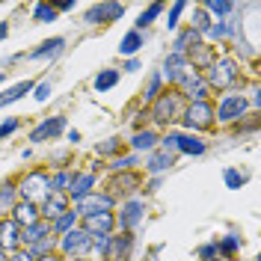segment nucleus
Here are the masks:
<instances>
[{"instance_id": "f257e3e1", "label": "nucleus", "mask_w": 261, "mask_h": 261, "mask_svg": "<svg viewBox=\"0 0 261 261\" xmlns=\"http://www.w3.org/2000/svg\"><path fill=\"white\" fill-rule=\"evenodd\" d=\"M184 110H187V101H184V95H181L178 89H169V86H166L161 95L148 104L146 113H148V122H151V125H161V128L172 130V125H175L181 116H184Z\"/></svg>"}, {"instance_id": "f03ea898", "label": "nucleus", "mask_w": 261, "mask_h": 261, "mask_svg": "<svg viewBox=\"0 0 261 261\" xmlns=\"http://www.w3.org/2000/svg\"><path fill=\"white\" fill-rule=\"evenodd\" d=\"M202 77L208 83V89L211 92H231L238 83H241V63L234 60V57H217L205 71H202Z\"/></svg>"}, {"instance_id": "7ed1b4c3", "label": "nucleus", "mask_w": 261, "mask_h": 261, "mask_svg": "<svg viewBox=\"0 0 261 261\" xmlns=\"http://www.w3.org/2000/svg\"><path fill=\"white\" fill-rule=\"evenodd\" d=\"M244 116H249V101H246L244 92L231 89V92H223L217 107H214V122L217 125H241Z\"/></svg>"}, {"instance_id": "20e7f679", "label": "nucleus", "mask_w": 261, "mask_h": 261, "mask_svg": "<svg viewBox=\"0 0 261 261\" xmlns=\"http://www.w3.org/2000/svg\"><path fill=\"white\" fill-rule=\"evenodd\" d=\"M15 184H18V199L33 202V205H42L50 196V172L48 169H30V172L21 181H15Z\"/></svg>"}, {"instance_id": "39448f33", "label": "nucleus", "mask_w": 261, "mask_h": 261, "mask_svg": "<svg viewBox=\"0 0 261 261\" xmlns=\"http://www.w3.org/2000/svg\"><path fill=\"white\" fill-rule=\"evenodd\" d=\"M178 125L184 134H202V130H211L217 122H214V104L211 101H193L187 104L184 116L178 119Z\"/></svg>"}, {"instance_id": "423d86ee", "label": "nucleus", "mask_w": 261, "mask_h": 261, "mask_svg": "<svg viewBox=\"0 0 261 261\" xmlns=\"http://www.w3.org/2000/svg\"><path fill=\"white\" fill-rule=\"evenodd\" d=\"M57 255L60 258H89L92 255V238L81 226L71 228L68 234L57 238Z\"/></svg>"}, {"instance_id": "0eeeda50", "label": "nucleus", "mask_w": 261, "mask_h": 261, "mask_svg": "<svg viewBox=\"0 0 261 261\" xmlns=\"http://www.w3.org/2000/svg\"><path fill=\"white\" fill-rule=\"evenodd\" d=\"M146 211H148V202L143 196H130L122 202V208L116 214V228H122V231H134V228L140 226L143 220H146Z\"/></svg>"}, {"instance_id": "6e6552de", "label": "nucleus", "mask_w": 261, "mask_h": 261, "mask_svg": "<svg viewBox=\"0 0 261 261\" xmlns=\"http://www.w3.org/2000/svg\"><path fill=\"white\" fill-rule=\"evenodd\" d=\"M122 15H125V3L104 0V3H92V6H86V12H83V24H86V27H104V24L122 21Z\"/></svg>"}, {"instance_id": "1a4fd4ad", "label": "nucleus", "mask_w": 261, "mask_h": 261, "mask_svg": "<svg viewBox=\"0 0 261 261\" xmlns=\"http://www.w3.org/2000/svg\"><path fill=\"white\" fill-rule=\"evenodd\" d=\"M140 184H143V175L140 172H116V175H110L104 193L110 196L113 202H119V199L125 202L130 196H140Z\"/></svg>"}, {"instance_id": "9d476101", "label": "nucleus", "mask_w": 261, "mask_h": 261, "mask_svg": "<svg viewBox=\"0 0 261 261\" xmlns=\"http://www.w3.org/2000/svg\"><path fill=\"white\" fill-rule=\"evenodd\" d=\"M65 130H68V119L65 116H48L36 128H30L27 140H30L33 146H42V143H50V140H60Z\"/></svg>"}, {"instance_id": "9b49d317", "label": "nucleus", "mask_w": 261, "mask_h": 261, "mask_svg": "<svg viewBox=\"0 0 261 261\" xmlns=\"http://www.w3.org/2000/svg\"><path fill=\"white\" fill-rule=\"evenodd\" d=\"M175 89L184 95L187 104H193V101H211V89H208V83H205V77H202L199 71H187L178 81Z\"/></svg>"}, {"instance_id": "f8f14e48", "label": "nucleus", "mask_w": 261, "mask_h": 261, "mask_svg": "<svg viewBox=\"0 0 261 261\" xmlns=\"http://www.w3.org/2000/svg\"><path fill=\"white\" fill-rule=\"evenodd\" d=\"M134 244H137L134 231L110 234V241H107V249H104L101 261H130V255H134Z\"/></svg>"}, {"instance_id": "ddd939ff", "label": "nucleus", "mask_w": 261, "mask_h": 261, "mask_svg": "<svg viewBox=\"0 0 261 261\" xmlns=\"http://www.w3.org/2000/svg\"><path fill=\"white\" fill-rule=\"evenodd\" d=\"M77 226L89 234V238H101V234H113L116 231V214L113 211H101V214H89L81 217Z\"/></svg>"}, {"instance_id": "4468645a", "label": "nucleus", "mask_w": 261, "mask_h": 261, "mask_svg": "<svg viewBox=\"0 0 261 261\" xmlns=\"http://www.w3.org/2000/svg\"><path fill=\"white\" fill-rule=\"evenodd\" d=\"M71 208L77 211V217H89V214H101V211H116V202L104 190H95V193L83 196L81 202H74Z\"/></svg>"}, {"instance_id": "2eb2a0df", "label": "nucleus", "mask_w": 261, "mask_h": 261, "mask_svg": "<svg viewBox=\"0 0 261 261\" xmlns=\"http://www.w3.org/2000/svg\"><path fill=\"white\" fill-rule=\"evenodd\" d=\"M65 50V39L63 36H50V39H45L39 48H33L30 54H21V57H27V60H33V63H54V60H60Z\"/></svg>"}, {"instance_id": "dca6fc26", "label": "nucleus", "mask_w": 261, "mask_h": 261, "mask_svg": "<svg viewBox=\"0 0 261 261\" xmlns=\"http://www.w3.org/2000/svg\"><path fill=\"white\" fill-rule=\"evenodd\" d=\"M184 57H187L190 71H199V74H202V71H205V68L214 63V60H217V48H214V45H208V42L202 39V42H196V45L187 50Z\"/></svg>"}, {"instance_id": "f3484780", "label": "nucleus", "mask_w": 261, "mask_h": 261, "mask_svg": "<svg viewBox=\"0 0 261 261\" xmlns=\"http://www.w3.org/2000/svg\"><path fill=\"white\" fill-rule=\"evenodd\" d=\"M208 151V143L199 137V134H184V130H175V154H190V158H202Z\"/></svg>"}, {"instance_id": "a211bd4d", "label": "nucleus", "mask_w": 261, "mask_h": 261, "mask_svg": "<svg viewBox=\"0 0 261 261\" xmlns=\"http://www.w3.org/2000/svg\"><path fill=\"white\" fill-rule=\"evenodd\" d=\"M178 163V154H169V151H163V148H154V151H148L146 154V175H163V172H169L172 166Z\"/></svg>"}, {"instance_id": "6ab92c4d", "label": "nucleus", "mask_w": 261, "mask_h": 261, "mask_svg": "<svg viewBox=\"0 0 261 261\" xmlns=\"http://www.w3.org/2000/svg\"><path fill=\"white\" fill-rule=\"evenodd\" d=\"M214 244H217V258L231 261V258L241 255V249H244V238H241L238 231H226V234L214 238Z\"/></svg>"}, {"instance_id": "aec40b11", "label": "nucleus", "mask_w": 261, "mask_h": 261, "mask_svg": "<svg viewBox=\"0 0 261 261\" xmlns=\"http://www.w3.org/2000/svg\"><path fill=\"white\" fill-rule=\"evenodd\" d=\"M95 190H98V175L86 169V172H77V175H74V181H71V187H68L65 196H68L71 202H81L83 196L95 193Z\"/></svg>"}, {"instance_id": "412c9836", "label": "nucleus", "mask_w": 261, "mask_h": 261, "mask_svg": "<svg viewBox=\"0 0 261 261\" xmlns=\"http://www.w3.org/2000/svg\"><path fill=\"white\" fill-rule=\"evenodd\" d=\"M68 208H71V199H68L65 193H50L48 199L39 205V217H42V220H48V223H54V220H57V217H63Z\"/></svg>"}, {"instance_id": "4be33fe9", "label": "nucleus", "mask_w": 261, "mask_h": 261, "mask_svg": "<svg viewBox=\"0 0 261 261\" xmlns=\"http://www.w3.org/2000/svg\"><path fill=\"white\" fill-rule=\"evenodd\" d=\"M158 140H161V134L148 125V128L137 130V134L130 137L128 146H130V151H134V154H143V151L148 154V151H154V148H158Z\"/></svg>"}, {"instance_id": "5701e85b", "label": "nucleus", "mask_w": 261, "mask_h": 261, "mask_svg": "<svg viewBox=\"0 0 261 261\" xmlns=\"http://www.w3.org/2000/svg\"><path fill=\"white\" fill-rule=\"evenodd\" d=\"M234 33H238V21L234 18H223V21H214L208 33H205V42L211 45V42H228V39H234Z\"/></svg>"}, {"instance_id": "b1692460", "label": "nucleus", "mask_w": 261, "mask_h": 261, "mask_svg": "<svg viewBox=\"0 0 261 261\" xmlns=\"http://www.w3.org/2000/svg\"><path fill=\"white\" fill-rule=\"evenodd\" d=\"M148 42V33L143 30H128L125 36H122V42H119V54L125 57V60H130V57H137L140 54V48Z\"/></svg>"}, {"instance_id": "393cba45", "label": "nucleus", "mask_w": 261, "mask_h": 261, "mask_svg": "<svg viewBox=\"0 0 261 261\" xmlns=\"http://www.w3.org/2000/svg\"><path fill=\"white\" fill-rule=\"evenodd\" d=\"M9 220H12V223H15L18 228L30 226V223H36V220H42V217H39V205H33V202H24V199H18V205L12 208Z\"/></svg>"}, {"instance_id": "a878e982", "label": "nucleus", "mask_w": 261, "mask_h": 261, "mask_svg": "<svg viewBox=\"0 0 261 261\" xmlns=\"http://www.w3.org/2000/svg\"><path fill=\"white\" fill-rule=\"evenodd\" d=\"M0 246H3L9 255L21 249V228H18L12 220H3V223H0Z\"/></svg>"}, {"instance_id": "bb28decb", "label": "nucleus", "mask_w": 261, "mask_h": 261, "mask_svg": "<svg viewBox=\"0 0 261 261\" xmlns=\"http://www.w3.org/2000/svg\"><path fill=\"white\" fill-rule=\"evenodd\" d=\"M48 234H50L48 220H36V223H30V226H24L21 228V249L33 246L36 241H42V238H48Z\"/></svg>"}, {"instance_id": "cd10ccee", "label": "nucleus", "mask_w": 261, "mask_h": 261, "mask_svg": "<svg viewBox=\"0 0 261 261\" xmlns=\"http://www.w3.org/2000/svg\"><path fill=\"white\" fill-rule=\"evenodd\" d=\"M33 86H36V81H18V83H12V86H6V89L0 92V107H9V104L21 101V98H27L33 92Z\"/></svg>"}, {"instance_id": "c85d7f7f", "label": "nucleus", "mask_w": 261, "mask_h": 261, "mask_svg": "<svg viewBox=\"0 0 261 261\" xmlns=\"http://www.w3.org/2000/svg\"><path fill=\"white\" fill-rule=\"evenodd\" d=\"M15 205H18V184L15 181H3L0 184V220H9Z\"/></svg>"}, {"instance_id": "c756f323", "label": "nucleus", "mask_w": 261, "mask_h": 261, "mask_svg": "<svg viewBox=\"0 0 261 261\" xmlns=\"http://www.w3.org/2000/svg\"><path fill=\"white\" fill-rule=\"evenodd\" d=\"M196 42H202V36L199 33H193L190 27H181L178 33H175V39H172V45H169V54H187V50L193 48Z\"/></svg>"}, {"instance_id": "7c9ffc66", "label": "nucleus", "mask_w": 261, "mask_h": 261, "mask_svg": "<svg viewBox=\"0 0 261 261\" xmlns=\"http://www.w3.org/2000/svg\"><path fill=\"white\" fill-rule=\"evenodd\" d=\"M119 81H122V71L119 68H101L95 77H92V89L95 92H110V89L119 86Z\"/></svg>"}, {"instance_id": "2f4dec72", "label": "nucleus", "mask_w": 261, "mask_h": 261, "mask_svg": "<svg viewBox=\"0 0 261 261\" xmlns=\"http://www.w3.org/2000/svg\"><path fill=\"white\" fill-rule=\"evenodd\" d=\"M74 175H77V169H71V166H60L57 172H50V193H68Z\"/></svg>"}, {"instance_id": "473e14b6", "label": "nucleus", "mask_w": 261, "mask_h": 261, "mask_svg": "<svg viewBox=\"0 0 261 261\" xmlns=\"http://www.w3.org/2000/svg\"><path fill=\"white\" fill-rule=\"evenodd\" d=\"M77 223H81L77 211H74V208H68L63 217H57V220L50 223V234H54V238H63V234H68V231H71V228H77Z\"/></svg>"}, {"instance_id": "72a5a7b5", "label": "nucleus", "mask_w": 261, "mask_h": 261, "mask_svg": "<svg viewBox=\"0 0 261 261\" xmlns=\"http://www.w3.org/2000/svg\"><path fill=\"white\" fill-rule=\"evenodd\" d=\"M163 15V3H148L146 9L137 15V21H134V30H143V33H148V27L158 21V18Z\"/></svg>"}, {"instance_id": "f704fd0d", "label": "nucleus", "mask_w": 261, "mask_h": 261, "mask_svg": "<svg viewBox=\"0 0 261 261\" xmlns=\"http://www.w3.org/2000/svg\"><path fill=\"white\" fill-rule=\"evenodd\" d=\"M199 6H202L214 21H223V18H228L234 9H238V6H234V3H228V0H202Z\"/></svg>"}, {"instance_id": "c9c22d12", "label": "nucleus", "mask_w": 261, "mask_h": 261, "mask_svg": "<svg viewBox=\"0 0 261 261\" xmlns=\"http://www.w3.org/2000/svg\"><path fill=\"white\" fill-rule=\"evenodd\" d=\"M163 89H166V83H163L161 71H158V68H154V71H151V74H148L146 86H143V101H146V104H151V101H154V98L161 95Z\"/></svg>"}, {"instance_id": "e433bc0d", "label": "nucleus", "mask_w": 261, "mask_h": 261, "mask_svg": "<svg viewBox=\"0 0 261 261\" xmlns=\"http://www.w3.org/2000/svg\"><path fill=\"white\" fill-rule=\"evenodd\" d=\"M27 252H30L33 258H48V255H57V238L48 234V238L36 241L33 246H27Z\"/></svg>"}, {"instance_id": "4c0bfd02", "label": "nucleus", "mask_w": 261, "mask_h": 261, "mask_svg": "<svg viewBox=\"0 0 261 261\" xmlns=\"http://www.w3.org/2000/svg\"><path fill=\"white\" fill-rule=\"evenodd\" d=\"M122 146H125L122 137H107V140H101L95 146V154L98 158H119L122 154Z\"/></svg>"}, {"instance_id": "58836bf2", "label": "nucleus", "mask_w": 261, "mask_h": 261, "mask_svg": "<svg viewBox=\"0 0 261 261\" xmlns=\"http://www.w3.org/2000/svg\"><path fill=\"white\" fill-rule=\"evenodd\" d=\"M211 24H214V18L208 15L202 6H193V18H190V24H187V27H190L193 33H199V36L205 39V33H208V27H211Z\"/></svg>"}, {"instance_id": "ea45409f", "label": "nucleus", "mask_w": 261, "mask_h": 261, "mask_svg": "<svg viewBox=\"0 0 261 261\" xmlns=\"http://www.w3.org/2000/svg\"><path fill=\"white\" fill-rule=\"evenodd\" d=\"M140 158H143V154H134V151H128V154H119V158H113V161H110V166H107V169H110V172H134V166H137V163H140Z\"/></svg>"}, {"instance_id": "a19ab883", "label": "nucleus", "mask_w": 261, "mask_h": 261, "mask_svg": "<svg viewBox=\"0 0 261 261\" xmlns=\"http://www.w3.org/2000/svg\"><path fill=\"white\" fill-rule=\"evenodd\" d=\"M223 181H226L228 190H241L246 181H249V175H246L244 169H238V166H226L223 169Z\"/></svg>"}, {"instance_id": "79ce46f5", "label": "nucleus", "mask_w": 261, "mask_h": 261, "mask_svg": "<svg viewBox=\"0 0 261 261\" xmlns=\"http://www.w3.org/2000/svg\"><path fill=\"white\" fill-rule=\"evenodd\" d=\"M57 18H60V12L50 3H36L33 6V24H54Z\"/></svg>"}, {"instance_id": "37998d69", "label": "nucleus", "mask_w": 261, "mask_h": 261, "mask_svg": "<svg viewBox=\"0 0 261 261\" xmlns=\"http://www.w3.org/2000/svg\"><path fill=\"white\" fill-rule=\"evenodd\" d=\"M187 12V0H175L172 6H169V15H166V30H178V21H181V15Z\"/></svg>"}, {"instance_id": "c03bdc74", "label": "nucleus", "mask_w": 261, "mask_h": 261, "mask_svg": "<svg viewBox=\"0 0 261 261\" xmlns=\"http://www.w3.org/2000/svg\"><path fill=\"white\" fill-rule=\"evenodd\" d=\"M50 92H54V83L50 81H36V86H33V98L39 101V104H45L50 98Z\"/></svg>"}, {"instance_id": "a18cd8bd", "label": "nucleus", "mask_w": 261, "mask_h": 261, "mask_svg": "<svg viewBox=\"0 0 261 261\" xmlns=\"http://www.w3.org/2000/svg\"><path fill=\"white\" fill-rule=\"evenodd\" d=\"M21 128V119H15V116H9V119H3L0 122V140H6V137H12L15 130Z\"/></svg>"}, {"instance_id": "49530a36", "label": "nucleus", "mask_w": 261, "mask_h": 261, "mask_svg": "<svg viewBox=\"0 0 261 261\" xmlns=\"http://www.w3.org/2000/svg\"><path fill=\"white\" fill-rule=\"evenodd\" d=\"M196 255L202 261H211V258H217V244L214 241H208V244H202L199 249H196Z\"/></svg>"}, {"instance_id": "de8ad7c7", "label": "nucleus", "mask_w": 261, "mask_h": 261, "mask_svg": "<svg viewBox=\"0 0 261 261\" xmlns=\"http://www.w3.org/2000/svg\"><path fill=\"white\" fill-rule=\"evenodd\" d=\"M140 68H143V65H140V60H137V57H130V60H125V63H122V71H125V74H134V71H140Z\"/></svg>"}, {"instance_id": "09e8293b", "label": "nucleus", "mask_w": 261, "mask_h": 261, "mask_svg": "<svg viewBox=\"0 0 261 261\" xmlns=\"http://www.w3.org/2000/svg\"><path fill=\"white\" fill-rule=\"evenodd\" d=\"M143 128H148V113L143 110V113H137V119H134V134L137 130H143Z\"/></svg>"}, {"instance_id": "8fccbe9b", "label": "nucleus", "mask_w": 261, "mask_h": 261, "mask_svg": "<svg viewBox=\"0 0 261 261\" xmlns=\"http://www.w3.org/2000/svg\"><path fill=\"white\" fill-rule=\"evenodd\" d=\"M50 6H54L57 12H71V9L77 6V0H63V3H50Z\"/></svg>"}, {"instance_id": "3c124183", "label": "nucleus", "mask_w": 261, "mask_h": 261, "mask_svg": "<svg viewBox=\"0 0 261 261\" xmlns=\"http://www.w3.org/2000/svg\"><path fill=\"white\" fill-rule=\"evenodd\" d=\"M63 137L68 140V146H77V143H81V130H77V128H68Z\"/></svg>"}, {"instance_id": "603ef678", "label": "nucleus", "mask_w": 261, "mask_h": 261, "mask_svg": "<svg viewBox=\"0 0 261 261\" xmlns=\"http://www.w3.org/2000/svg\"><path fill=\"white\" fill-rule=\"evenodd\" d=\"M9 261H36V258H33L27 249H18V252H12V255H9Z\"/></svg>"}, {"instance_id": "864d4df0", "label": "nucleus", "mask_w": 261, "mask_h": 261, "mask_svg": "<svg viewBox=\"0 0 261 261\" xmlns=\"http://www.w3.org/2000/svg\"><path fill=\"white\" fill-rule=\"evenodd\" d=\"M161 181H163V175H154V178L148 181V190H158V187H161Z\"/></svg>"}, {"instance_id": "5fc2aeb1", "label": "nucleus", "mask_w": 261, "mask_h": 261, "mask_svg": "<svg viewBox=\"0 0 261 261\" xmlns=\"http://www.w3.org/2000/svg\"><path fill=\"white\" fill-rule=\"evenodd\" d=\"M6 36H9V24H6V21H0V42H3Z\"/></svg>"}, {"instance_id": "6e6d98bb", "label": "nucleus", "mask_w": 261, "mask_h": 261, "mask_svg": "<svg viewBox=\"0 0 261 261\" xmlns=\"http://www.w3.org/2000/svg\"><path fill=\"white\" fill-rule=\"evenodd\" d=\"M0 261H9V252H6L3 246H0Z\"/></svg>"}, {"instance_id": "4d7b16f0", "label": "nucleus", "mask_w": 261, "mask_h": 261, "mask_svg": "<svg viewBox=\"0 0 261 261\" xmlns=\"http://www.w3.org/2000/svg\"><path fill=\"white\" fill-rule=\"evenodd\" d=\"M36 261H63L60 255H48V258H36Z\"/></svg>"}, {"instance_id": "13d9d810", "label": "nucleus", "mask_w": 261, "mask_h": 261, "mask_svg": "<svg viewBox=\"0 0 261 261\" xmlns=\"http://www.w3.org/2000/svg\"><path fill=\"white\" fill-rule=\"evenodd\" d=\"M63 261H95V258H63Z\"/></svg>"}, {"instance_id": "bf43d9fd", "label": "nucleus", "mask_w": 261, "mask_h": 261, "mask_svg": "<svg viewBox=\"0 0 261 261\" xmlns=\"http://www.w3.org/2000/svg\"><path fill=\"white\" fill-rule=\"evenodd\" d=\"M211 261H223V258H211Z\"/></svg>"}, {"instance_id": "052dcab7", "label": "nucleus", "mask_w": 261, "mask_h": 261, "mask_svg": "<svg viewBox=\"0 0 261 261\" xmlns=\"http://www.w3.org/2000/svg\"><path fill=\"white\" fill-rule=\"evenodd\" d=\"M0 223H3V220H0Z\"/></svg>"}]
</instances>
